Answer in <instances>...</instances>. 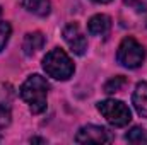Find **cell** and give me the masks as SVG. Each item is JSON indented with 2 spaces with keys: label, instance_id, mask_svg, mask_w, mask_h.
<instances>
[{
  "label": "cell",
  "instance_id": "6da1fadb",
  "mask_svg": "<svg viewBox=\"0 0 147 145\" xmlns=\"http://www.w3.org/2000/svg\"><path fill=\"white\" fill-rule=\"evenodd\" d=\"M48 91H50L48 80L41 77L39 73H33L24 80V84L19 89V94L22 101L29 106V111L33 114H41L46 109Z\"/></svg>",
  "mask_w": 147,
  "mask_h": 145
},
{
  "label": "cell",
  "instance_id": "7a4b0ae2",
  "mask_svg": "<svg viewBox=\"0 0 147 145\" xmlns=\"http://www.w3.org/2000/svg\"><path fill=\"white\" fill-rule=\"evenodd\" d=\"M43 70L55 80H69L74 75V67L70 56L62 48H53L43 58Z\"/></svg>",
  "mask_w": 147,
  "mask_h": 145
},
{
  "label": "cell",
  "instance_id": "3957f363",
  "mask_svg": "<svg viewBox=\"0 0 147 145\" xmlns=\"http://www.w3.org/2000/svg\"><path fill=\"white\" fill-rule=\"evenodd\" d=\"M146 60V48L132 36L121 39L118 51H116V62L125 68H139Z\"/></svg>",
  "mask_w": 147,
  "mask_h": 145
},
{
  "label": "cell",
  "instance_id": "277c9868",
  "mask_svg": "<svg viewBox=\"0 0 147 145\" xmlns=\"http://www.w3.org/2000/svg\"><path fill=\"white\" fill-rule=\"evenodd\" d=\"M98 111L106 118V121L115 128H123L132 121V113L128 106L121 101L116 99H106V101H99L96 104Z\"/></svg>",
  "mask_w": 147,
  "mask_h": 145
},
{
  "label": "cell",
  "instance_id": "5b68a950",
  "mask_svg": "<svg viewBox=\"0 0 147 145\" xmlns=\"http://www.w3.org/2000/svg\"><path fill=\"white\" fill-rule=\"evenodd\" d=\"M111 140L113 137L110 132L105 126H98V125H84L79 128L75 135L77 144H108Z\"/></svg>",
  "mask_w": 147,
  "mask_h": 145
},
{
  "label": "cell",
  "instance_id": "8992f818",
  "mask_svg": "<svg viewBox=\"0 0 147 145\" xmlns=\"http://www.w3.org/2000/svg\"><path fill=\"white\" fill-rule=\"evenodd\" d=\"M62 34H63L65 43L69 44V48L72 50V53L82 56L87 51V39L84 36V33L80 31V28H79L77 22H69L63 28V33Z\"/></svg>",
  "mask_w": 147,
  "mask_h": 145
},
{
  "label": "cell",
  "instance_id": "52a82bcc",
  "mask_svg": "<svg viewBox=\"0 0 147 145\" xmlns=\"http://www.w3.org/2000/svg\"><path fill=\"white\" fill-rule=\"evenodd\" d=\"M111 29V19L106 14H96L87 22V31L92 36H105Z\"/></svg>",
  "mask_w": 147,
  "mask_h": 145
},
{
  "label": "cell",
  "instance_id": "ba28073f",
  "mask_svg": "<svg viewBox=\"0 0 147 145\" xmlns=\"http://www.w3.org/2000/svg\"><path fill=\"white\" fill-rule=\"evenodd\" d=\"M45 36L43 33L39 31H33V33H28L24 39H22V51L26 56H33L34 53H38L43 46H45Z\"/></svg>",
  "mask_w": 147,
  "mask_h": 145
},
{
  "label": "cell",
  "instance_id": "9c48e42d",
  "mask_svg": "<svg viewBox=\"0 0 147 145\" xmlns=\"http://www.w3.org/2000/svg\"><path fill=\"white\" fill-rule=\"evenodd\" d=\"M132 104L142 118H147V82H139L135 85V91L132 94Z\"/></svg>",
  "mask_w": 147,
  "mask_h": 145
},
{
  "label": "cell",
  "instance_id": "30bf717a",
  "mask_svg": "<svg viewBox=\"0 0 147 145\" xmlns=\"http://www.w3.org/2000/svg\"><path fill=\"white\" fill-rule=\"evenodd\" d=\"M22 7L38 17H46L51 10L50 0H22Z\"/></svg>",
  "mask_w": 147,
  "mask_h": 145
},
{
  "label": "cell",
  "instance_id": "8fae6325",
  "mask_svg": "<svg viewBox=\"0 0 147 145\" xmlns=\"http://www.w3.org/2000/svg\"><path fill=\"white\" fill-rule=\"evenodd\" d=\"M125 140L130 144H147V130L142 126H134L127 132Z\"/></svg>",
  "mask_w": 147,
  "mask_h": 145
},
{
  "label": "cell",
  "instance_id": "7c38bea8",
  "mask_svg": "<svg viewBox=\"0 0 147 145\" xmlns=\"http://www.w3.org/2000/svg\"><path fill=\"white\" fill-rule=\"evenodd\" d=\"M127 84H128V80H127L123 75H116V77L110 79V80L105 84V92H106V94H115V92H120V91H121Z\"/></svg>",
  "mask_w": 147,
  "mask_h": 145
},
{
  "label": "cell",
  "instance_id": "4fadbf2b",
  "mask_svg": "<svg viewBox=\"0 0 147 145\" xmlns=\"http://www.w3.org/2000/svg\"><path fill=\"white\" fill-rule=\"evenodd\" d=\"M10 123V104L7 96H0V128L7 126Z\"/></svg>",
  "mask_w": 147,
  "mask_h": 145
},
{
  "label": "cell",
  "instance_id": "5bb4252c",
  "mask_svg": "<svg viewBox=\"0 0 147 145\" xmlns=\"http://www.w3.org/2000/svg\"><path fill=\"white\" fill-rule=\"evenodd\" d=\"M10 33H12V28H10V24L7 21L2 19V7H0V51L7 46Z\"/></svg>",
  "mask_w": 147,
  "mask_h": 145
},
{
  "label": "cell",
  "instance_id": "9a60e30c",
  "mask_svg": "<svg viewBox=\"0 0 147 145\" xmlns=\"http://www.w3.org/2000/svg\"><path fill=\"white\" fill-rule=\"evenodd\" d=\"M130 9H134L135 12H146L147 10V0H123Z\"/></svg>",
  "mask_w": 147,
  "mask_h": 145
},
{
  "label": "cell",
  "instance_id": "2e32d148",
  "mask_svg": "<svg viewBox=\"0 0 147 145\" xmlns=\"http://www.w3.org/2000/svg\"><path fill=\"white\" fill-rule=\"evenodd\" d=\"M31 144H46V140H45V138H38V137H34V138H31Z\"/></svg>",
  "mask_w": 147,
  "mask_h": 145
},
{
  "label": "cell",
  "instance_id": "e0dca14e",
  "mask_svg": "<svg viewBox=\"0 0 147 145\" xmlns=\"http://www.w3.org/2000/svg\"><path fill=\"white\" fill-rule=\"evenodd\" d=\"M92 2H96V3H110L111 0H92Z\"/></svg>",
  "mask_w": 147,
  "mask_h": 145
},
{
  "label": "cell",
  "instance_id": "ac0fdd59",
  "mask_svg": "<svg viewBox=\"0 0 147 145\" xmlns=\"http://www.w3.org/2000/svg\"><path fill=\"white\" fill-rule=\"evenodd\" d=\"M0 140H2V137H0Z\"/></svg>",
  "mask_w": 147,
  "mask_h": 145
}]
</instances>
